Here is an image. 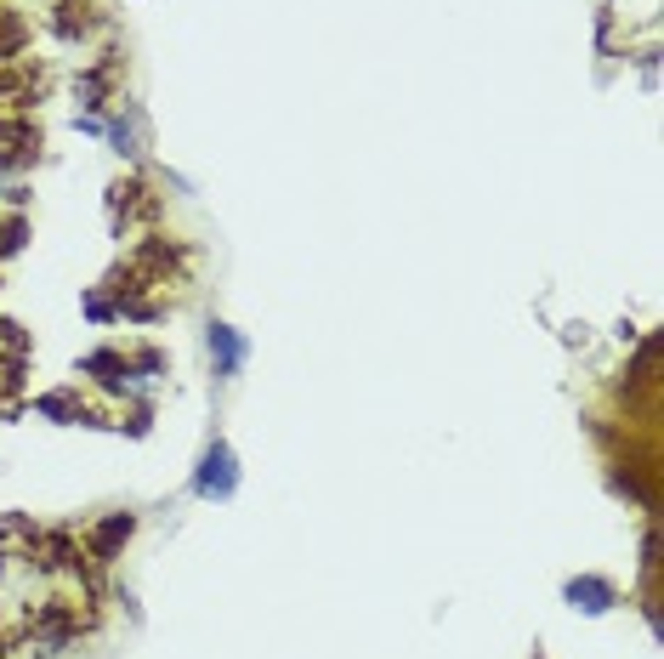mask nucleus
Wrapping results in <instances>:
<instances>
[{"instance_id":"nucleus-1","label":"nucleus","mask_w":664,"mask_h":659,"mask_svg":"<svg viewBox=\"0 0 664 659\" xmlns=\"http://www.w3.org/2000/svg\"><path fill=\"white\" fill-rule=\"evenodd\" d=\"M193 489L205 494V501H227V494L239 489L234 449H227V444H211V449H205V460H199V478H193Z\"/></svg>"},{"instance_id":"nucleus-2","label":"nucleus","mask_w":664,"mask_h":659,"mask_svg":"<svg viewBox=\"0 0 664 659\" xmlns=\"http://www.w3.org/2000/svg\"><path fill=\"white\" fill-rule=\"evenodd\" d=\"M211 358H216V376H239V365H245V336L234 324H211Z\"/></svg>"},{"instance_id":"nucleus-3","label":"nucleus","mask_w":664,"mask_h":659,"mask_svg":"<svg viewBox=\"0 0 664 659\" xmlns=\"http://www.w3.org/2000/svg\"><path fill=\"white\" fill-rule=\"evenodd\" d=\"M131 529H137V517H131V512H114V517L97 523V529H91V557H97V563H109V557L131 540Z\"/></svg>"},{"instance_id":"nucleus-4","label":"nucleus","mask_w":664,"mask_h":659,"mask_svg":"<svg viewBox=\"0 0 664 659\" xmlns=\"http://www.w3.org/2000/svg\"><path fill=\"white\" fill-rule=\"evenodd\" d=\"M35 540H41V529L29 517H0V563H12V546H23V557H35Z\"/></svg>"},{"instance_id":"nucleus-5","label":"nucleus","mask_w":664,"mask_h":659,"mask_svg":"<svg viewBox=\"0 0 664 659\" xmlns=\"http://www.w3.org/2000/svg\"><path fill=\"white\" fill-rule=\"evenodd\" d=\"M569 603H574V608H585V614H608V608H614V585L585 574V580H574V585H569Z\"/></svg>"},{"instance_id":"nucleus-6","label":"nucleus","mask_w":664,"mask_h":659,"mask_svg":"<svg viewBox=\"0 0 664 659\" xmlns=\"http://www.w3.org/2000/svg\"><path fill=\"white\" fill-rule=\"evenodd\" d=\"M23 245V222H7V227H0V256H12Z\"/></svg>"}]
</instances>
